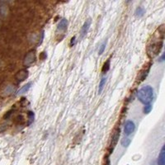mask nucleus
Here are the masks:
<instances>
[{"mask_svg":"<svg viewBox=\"0 0 165 165\" xmlns=\"http://www.w3.org/2000/svg\"><path fill=\"white\" fill-rule=\"evenodd\" d=\"M137 97L140 102L143 103L144 106L150 104L154 97V90L149 85L142 87L137 93Z\"/></svg>","mask_w":165,"mask_h":165,"instance_id":"1","label":"nucleus"},{"mask_svg":"<svg viewBox=\"0 0 165 165\" xmlns=\"http://www.w3.org/2000/svg\"><path fill=\"white\" fill-rule=\"evenodd\" d=\"M162 47H163V40L153 42L147 48V55L149 58H154L159 54Z\"/></svg>","mask_w":165,"mask_h":165,"instance_id":"2","label":"nucleus"},{"mask_svg":"<svg viewBox=\"0 0 165 165\" xmlns=\"http://www.w3.org/2000/svg\"><path fill=\"white\" fill-rule=\"evenodd\" d=\"M36 61V52L35 50H30L27 53L23 59V65L25 67H30Z\"/></svg>","mask_w":165,"mask_h":165,"instance_id":"3","label":"nucleus"},{"mask_svg":"<svg viewBox=\"0 0 165 165\" xmlns=\"http://www.w3.org/2000/svg\"><path fill=\"white\" fill-rule=\"evenodd\" d=\"M120 135H121V130L120 128L117 127L114 130L113 134H112V136H111V140L110 143V150L111 152L113 151L114 148L116 147V145L117 144L118 140H119V138H120Z\"/></svg>","mask_w":165,"mask_h":165,"instance_id":"4","label":"nucleus"},{"mask_svg":"<svg viewBox=\"0 0 165 165\" xmlns=\"http://www.w3.org/2000/svg\"><path fill=\"white\" fill-rule=\"evenodd\" d=\"M150 65H151V64H147V65L144 66V69L141 70L140 72L139 73V76H138V78H137L138 83H141V82H143L144 79H146V77H147L148 74H149V70H150Z\"/></svg>","mask_w":165,"mask_h":165,"instance_id":"5","label":"nucleus"},{"mask_svg":"<svg viewBox=\"0 0 165 165\" xmlns=\"http://www.w3.org/2000/svg\"><path fill=\"white\" fill-rule=\"evenodd\" d=\"M135 129V126L132 121H127L125 123V126H124V133L126 136H129L130 135L133 133Z\"/></svg>","mask_w":165,"mask_h":165,"instance_id":"6","label":"nucleus"},{"mask_svg":"<svg viewBox=\"0 0 165 165\" xmlns=\"http://www.w3.org/2000/svg\"><path fill=\"white\" fill-rule=\"evenodd\" d=\"M28 75H29L28 70H26V69H23V70H20L19 71H17V73L15 75V79L18 82H23V81L26 80L28 78Z\"/></svg>","mask_w":165,"mask_h":165,"instance_id":"7","label":"nucleus"},{"mask_svg":"<svg viewBox=\"0 0 165 165\" xmlns=\"http://www.w3.org/2000/svg\"><path fill=\"white\" fill-rule=\"evenodd\" d=\"M91 23H92V21H91L90 18L86 20V22L83 23L82 28H81V31H80V39H83L87 34L88 30H89V28H90V27H91Z\"/></svg>","mask_w":165,"mask_h":165,"instance_id":"8","label":"nucleus"},{"mask_svg":"<svg viewBox=\"0 0 165 165\" xmlns=\"http://www.w3.org/2000/svg\"><path fill=\"white\" fill-rule=\"evenodd\" d=\"M67 27H68V21L63 18L60 21V23L57 26V31L58 32H65L67 30Z\"/></svg>","mask_w":165,"mask_h":165,"instance_id":"9","label":"nucleus"},{"mask_svg":"<svg viewBox=\"0 0 165 165\" xmlns=\"http://www.w3.org/2000/svg\"><path fill=\"white\" fill-rule=\"evenodd\" d=\"M158 165H165V151H164V146H163V148L160 151V154L158 155Z\"/></svg>","mask_w":165,"mask_h":165,"instance_id":"10","label":"nucleus"},{"mask_svg":"<svg viewBox=\"0 0 165 165\" xmlns=\"http://www.w3.org/2000/svg\"><path fill=\"white\" fill-rule=\"evenodd\" d=\"M31 85H32V83H28L25 84L24 86L22 87L18 90V92H17V95L23 94V93H27V92L30 89Z\"/></svg>","mask_w":165,"mask_h":165,"instance_id":"11","label":"nucleus"},{"mask_svg":"<svg viewBox=\"0 0 165 165\" xmlns=\"http://www.w3.org/2000/svg\"><path fill=\"white\" fill-rule=\"evenodd\" d=\"M106 82H107V78L106 77H103L101 79L100 83H99V86H98V93L100 94L102 92L104 87H105V84H106Z\"/></svg>","mask_w":165,"mask_h":165,"instance_id":"12","label":"nucleus"},{"mask_svg":"<svg viewBox=\"0 0 165 165\" xmlns=\"http://www.w3.org/2000/svg\"><path fill=\"white\" fill-rule=\"evenodd\" d=\"M110 62H111L110 59H108V60L104 63L102 69V73H107V71L109 70V69H110Z\"/></svg>","mask_w":165,"mask_h":165,"instance_id":"13","label":"nucleus"},{"mask_svg":"<svg viewBox=\"0 0 165 165\" xmlns=\"http://www.w3.org/2000/svg\"><path fill=\"white\" fill-rule=\"evenodd\" d=\"M144 9L142 7H139L135 10V15L137 17H140L144 16Z\"/></svg>","mask_w":165,"mask_h":165,"instance_id":"14","label":"nucleus"},{"mask_svg":"<svg viewBox=\"0 0 165 165\" xmlns=\"http://www.w3.org/2000/svg\"><path fill=\"white\" fill-rule=\"evenodd\" d=\"M130 144H131V140H130V138L125 137V138L122 139V140H121V145H122L123 147H128V146L130 145Z\"/></svg>","mask_w":165,"mask_h":165,"instance_id":"15","label":"nucleus"},{"mask_svg":"<svg viewBox=\"0 0 165 165\" xmlns=\"http://www.w3.org/2000/svg\"><path fill=\"white\" fill-rule=\"evenodd\" d=\"M106 46H107V40H104L102 43V45L100 46L99 47V50H98V55H101L104 52L105 49H106Z\"/></svg>","mask_w":165,"mask_h":165,"instance_id":"16","label":"nucleus"},{"mask_svg":"<svg viewBox=\"0 0 165 165\" xmlns=\"http://www.w3.org/2000/svg\"><path fill=\"white\" fill-rule=\"evenodd\" d=\"M27 117H28V125H31L34 121V113L32 111H28Z\"/></svg>","mask_w":165,"mask_h":165,"instance_id":"17","label":"nucleus"},{"mask_svg":"<svg viewBox=\"0 0 165 165\" xmlns=\"http://www.w3.org/2000/svg\"><path fill=\"white\" fill-rule=\"evenodd\" d=\"M152 110V106L151 104H148V105H145L144 107V114H149V112Z\"/></svg>","mask_w":165,"mask_h":165,"instance_id":"18","label":"nucleus"},{"mask_svg":"<svg viewBox=\"0 0 165 165\" xmlns=\"http://www.w3.org/2000/svg\"><path fill=\"white\" fill-rule=\"evenodd\" d=\"M75 42H76V37H75V36H74V37H72V38H71L70 46H74L75 45Z\"/></svg>","mask_w":165,"mask_h":165,"instance_id":"19","label":"nucleus"},{"mask_svg":"<svg viewBox=\"0 0 165 165\" xmlns=\"http://www.w3.org/2000/svg\"><path fill=\"white\" fill-rule=\"evenodd\" d=\"M164 54H163V55L161 56V58H160V60H159V61H160V62L164 61Z\"/></svg>","mask_w":165,"mask_h":165,"instance_id":"20","label":"nucleus"},{"mask_svg":"<svg viewBox=\"0 0 165 165\" xmlns=\"http://www.w3.org/2000/svg\"><path fill=\"white\" fill-rule=\"evenodd\" d=\"M106 165H111L110 164V161H109V160H107V162L106 163Z\"/></svg>","mask_w":165,"mask_h":165,"instance_id":"21","label":"nucleus"}]
</instances>
